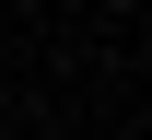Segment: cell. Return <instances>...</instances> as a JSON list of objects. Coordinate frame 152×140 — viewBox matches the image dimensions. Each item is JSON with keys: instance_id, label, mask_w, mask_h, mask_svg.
I'll return each mask as SVG.
<instances>
[]
</instances>
